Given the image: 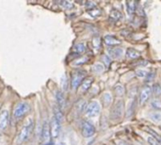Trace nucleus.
Returning <instances> with one entry per match:
<instances>
[{"label":"nucleus","instance_id":"19","mask_svg":"<svg viewBox=\"0 0 161 145\" xmlns=\"http://www.w3.org/2000/svg\"><path fill=\"white\" fill-rule=\"evenodd\" d=\"M54 111H55V114H54V117L57 119V121L58 123H61V121L63 120V114H62V111L59 108H55L54 109Z\"/></svg>","mask_w":161,"mask_h":145},{"label":"nucleus","instance_id":"7","mask_svg":"<svg viewBox=\"0 0 161 145\" xmlns=\"http://www.w3.org/2000/svg\"><path fill=\"white\" fill-rule=\"evenodd\" d=\"M59 129H60V123H58L57 119L53 117L51 120V125H50V134L53 139H57L58 137Z\"/></svg>","mask_w":161,"mask_h":145},{"label":"nucleus","instance_id":"11","mask_svg":"<svg viewBox=\"0 0 161 145\" xmlns=\"http://www.w3.org/2000/svg\"><path fill=\"white\" fill-rule=\"evenodd\" d=\"M108 55L112 59H120L124 55V49L119 46L110 48V49H108Z\"/></svg>","mask_w":161,"mask_h":145},{"label":"nucleus","instance_id":"13","mask_svg":"<svg viewBox=\"0 0 161 145\" xmlns=\"http://www.w3.org/2000/svg\"><path fill=\"white\" fill-rule=\"evenodd\" d=\"M121 18H122V13H121L118 9L113 8V9L110 11V13H109V20H110L111 22H113V23L118 22Z\"/></svg>","mask_w":161,"mask_h":145},{"label":"nucleus","instance_id":"10","mask_svg":"<svg viewBox=\"0 0 161 145\" xmlns=\"http://www.w3.org/2000/svg\"><path fill=\"white\" fill-rule=\"evenodd\" d=\"M104 42L106 43V45L109 46V47H116L117 45L121 44V40L117 39L115 36L112 35H107L104 38Z\"/></svg>","mask_w":161,"mask_h":145},{"label":"nucleus","instance_id":"23","mask_svg":"<svg viewBox=\"0 0 161 145\" xmlns=\"http://www.w3.org/2000/svg\"><path fill=\"white\" fill-rule=\"evenodd\" d=\"M151 107L155 109H161V101L158 98H155L151 101Z\"/></svg>","mask_w":161,"mask_h":145},{"label":"nucleus","instance_id":"33","mask_svg":"<svg viewBox=\"0 0 161 145\" xmlns=\"http://www.w3.org/2000/svg\"><path fill=\"white\" fill-rule=\"evenodd\" d=\"M103 59H104V62L106 63L107 66H108L110 64V58L108 56H103Z\"/></svg>","mask_w":161,"mask_h":145},{"label":"nucleus","instance_id":"35","mask_svg":"<svg viewBox=\"0 0 161 145\" xmlns=\"http://www.w3.org/2000/svg\"><path fill=\"white\" fill-rule=\"evenodd\" d=\"M58 145H66L65 143H60V144H58Z\"/></svg>","mask_w":161,"mask_h":145},{"label":"nucleus","instance_id":"21","mask_svg":"<svg viewBox=\"0 0 161 145\" xmlns=\"http://www.w3.org/2000/svg\"><path fill=\"white\" fill-rule=\"evenodd\" d=\"M149 118H150L151 121H153L155 123H159V122H161V113H159V112L151 113L149 115Z\"/></svg>","mask_w":161,"mask_h":145},{"label":"nucleus","instance_id":"22","mask_svg":"<svg viewBox=\"0 0 161 145\" xmlns=\"http://www.w3.org/2000/svg\"><path fill=\"white\" fill-rule=\"evenodd\" d=\"M102 100H103V103H104V105H105L106 107L109 106V105H110V103H111V100H112L110 93H105V94L103 95Z\"/></svg>","mask_w":161,"mask_h":145},{"label":"nucleus","instance_id":"32","mask_svg":"<svg viewBox=\"0 0 161 145\" xmlns=\"http://www.w3.org/2000/svg\"><path fill=\"white\" fill-rule=\"evenodd\" d=\"M61 4L63 5V7H64L65 8H73V4H72L71 2L64 1V2H62Z\"/></svg>","mask_w":161,"mask_h":145},{"label":"nucleus","instance_id":"9","mask_svg":"<svg viewBox=\"0 0 161 145\" xmlns=\"http://www.w3.org/2000/svg\"><path fill=\"white\" fill-rule=\"evenodd\" d=\"M9 122V112L4 109L0 112V130H5Z\"/></svg>","mask_w":161,"mask_h":145},{"label":"nucleus","instance_id":"8","mask_svg":"<svg viewBox=\"0 0 161 145\" xmlns=\"http://www.w3.org/2000/svg\"><path fill=\"white\" fill-rule=\"evenodd\" d=\"M151 94H152V88L149 86L144 87L142 90L141 94H140V104L144 105L149 100V98L151 97Z\"/></svg>","mask_w":161,"mask_h":145},{"label":"nucleus","instance_id":"27","mask_svg":"<svg viewBox=\"0 0 161 145\" xmlns=\"http://www.w3.org/2000/svg\"><path fill=\"white\" fill-rule=\"evenodd\" d=\"M152 92L156 94V95H160L161 94V86L159 84H155L154 87H153V90Z\"/></svg>","mask_w":161,"mask_h":145},{"label":"nucleus","instance_id":"2","mask_svg":"<svg viewBox=\"0 0 161 145\" xmlns=\"http://www.w3.org/2000/svg\"><path fill=\"white\" fill-rule=\"evenodd\" d=\"M31 109L30 105L27 102H20L16 105L13 110V116L16 119H21L25 117Z\"/></svg>","mask_w":161,"mask_h":145},{"label":"nucleus","instance_id":"30","mask_svg":"<svg viewBox=\"0 0 161 145\" xmlns=\"http://www.w3.org/2000/svg\"><path fill=\"white\" fill-rule=\"evenodd\" d=\"M136 75L139 76V77H144V76H146L147 75V73H146V71H144V70H138L137 72H136Z\"/></svg>","mask_w":161,"mask_h":145},{"label":"nucleus","instance_id":"15","mask_svg":"<svg viewBox=\"0 0 161 145\" xmlns=\"http://www.w3.org/2000/svg\"><path fill=\"white\" fill-rule=\"evenodd\" d=\"M57 101H58V108L60 109H63L66 106V101H65V97H64L63 93L60 91L57 92Z\"/></svg>","mask_w":161,"mask_h":145},{"label":"nucleus","instance_id":"25","mask_svg":"<svg viewBox=\"0 0 161 145\" xmlns=\"http://www.w3.org/2000/svg\"><path fill=\"white\" fill-rule=\"evenodd\" d=\"M134 110H135V101H133L132 103H130V105L128 106L127 111H126V117L129 118L134 113Z\"/></svg>","mask_w":161,"mask_h":145},{"label":"nucleus","instance_id":"14","mask_svg":"<svg viewBox=\"0 0 161 145\" xmlns=\"http://www.w3.org/2000/svg\"><path fill=\"white\" fill-rule=\"evenodd\" d=\"M126 57L130 59H137L141 57V53L134 48H128L126 51Z\"/></svg>","mask_w":161,"mask_h":145},{"label":"nucleus","instance_id":"17","mask_svg":"<svg viewBox=\"0 0 161 145\" xmlns=\"http://www.w3.org/2000/svg\"><path fill=\"white\" fill-rule=\"evenodd\" d=\"M125 4H126L127 12H128L129 14H133V13L135 12L136 8H137V7H136V2H134V1H128V2H126Z\"/></svg>","mask_w":161,"mask_h":145},{"label":"nucleus","instance_id":"18","mask_svg":"<svg viewBox=\"0 0 161 145\" xmlns=\"http://www.w3.org/2000/svg\"><path fill=\"white\" fill-rule=\"evenodd\" d=\"M49 135H50V126L48 125L47 123H44L43 129H42V139L44 141H48Z\"/></svg>","mask_w":161,"mask_h":145},{"label":"nucleus","instance_id":"12","mask_svg":"<svg viewBox=\"0 0 161 145\" xmlns=\"http://www.w3.org/2000/svg\"><path fill=\"white\" fill-rule=\"evenodd\" d=\"M92 82H93V78H92V77H87V78H85V79L83 80V82L81 83V85H80L81 91H82L83 92H87V91L91 88Z\"/></svg>","mask_w":161,"mask_h":145},{"label":"nucleus","instance_id":"1","mask_svg":"<svg viewBox=\"0 0 161 145\" xmlns=\"http://www.w3.org/2000/svg\"><path fill=\"white\" fill-rule=\"evenodd\" d=\"M34 130V121L32 118L26 119V121L24 123L17 138H16V143L17 145H21L27 142Z\"/></svg>","mask_w":161,"mask_h":145},{"label":"nucleus","instance_id":"24","mask_svg":"<svg viewBox=\"0 0 161 145\" xmlns=\"http://www.w3.org/2000/svg\"><path fill=\"white\" fill-rule=\"evenodd\" d=\"M146 131H147V132H149V133L151 134V137H153L154 139H156V140H157V141H158V142L161 144V137L158 135V133H157V132H156V131H155V130L150 129V128H147V129H146Z\"/></svg>","mask_w":161,"mask_h":145},{"label":"nucleus","instance_id":"29","mask_svg":"<svg viewBox=\"0 0 161 145\" xmlns=\"http://www.w3.org/2000/svg\"><path fill=\"white\" fill-rule=\"evenodd\" d=\"M93 71L96 72V73H102L104 71V66L102 64H95L93 66Z\"/></svg>","mask_w":161,"mask_h":145},{"label":"nucleus","instance_id":"36","mask_svg":"<svg viewBox=\"0 0 161 145\" xmlns=\"http://www.w3.org/2000/svg\"><path fill=\"white\" fill-rule=\"evenodd\" d=\"M160 128H161V125H160Z\"/></svg>","mask_w":161,"mask_h":145},{"label":"nucleus","instance_id":"6","mask_svg":"<svg viewBox=\"0 0 161 145\" xmlns=\"http://www.w3.org/2000/svg\"><path fill=\"white\" fill-rule=\"evenodd\" d=\"M95 134V127L88 121L82 123V135L84 138H91Z\"/></svg>","mask_w":161,"mask_h":145},{"label":"nucleus","instance_id":"34","mask_svg":"<svg viewBox=\"0 0 161 145\" xmlns=\"http://www.w3.org/2000/svg\"><path fill=\"white\" fill-rule=\"evenodd\" d=\"M120 145H131V144H129V143H127V142H121Z\"/></svg>","mask_w":161,"mask_h":145},{"label":"nucleus","instance_id":"3","mask_svg":"<svg viewBox=\"0 0 161 145\" xmlns=\"http://www.w3.org/2000/svg\"><path fill=\"white\" fill-rule=\"evenodd\" d=\"M124 111H125V103H124V101L123 100L117 101L115 103V105L113 106L112 109H111V114H110L111 119L114 120V121H119L124 116Z\"/></svg>","mask_w":161,"mask_h":145},{"label":"nucleus","instance_id":"28","mask_svg":"<svg viewBox=\"0 0 161 145\" xmlns=\"http://www.w3.org/2000/svg\"><path fill=\"white\" fill-rule=\"evenodd\" d=\"M147 142H148L149 145H161L156 139H154V138L151 137V136H149V137L147 138Z\"/></svg>","mask_w":161,"mask_h":145},{"label":"nucleus","instance_id":"4","mask_svg":"<svg viewBox=\"0 0 161 145\" xmlns=\"http://www.w3.org/2000/svg\"><path fill=\"white\" fill-rule=\"evenodd\" d=\"M86 73L82 70H76L72 74L71 77V86L73 90H76L78 87H80L81 83L85 79Z\"/></svg>","mask_w":161,"mask_h":145},{"label":"nucleus","instance_id":"20","mask_svg":"<svg viewBox=\"0 0 161 145\" xmlns=\"http://www.w3.org/2000/svg\"><path fill=\"white\" fill-rule=\"evenodd\" d=\"M114 92H115V94L117 95V96H122V95H124V93H125V88H124V86L123 85H121V84H118V85H116L115 87H114Z\"/></svg>","mask_w":161,"mask_h":145},{"label":"nucleus","instance_id":"16","mask_svg":"<svg viewBox=\"0 0 161 145\" xmlns=\"http://www.w3.org/2000/svg\"><path fill=\"white\" fill-rule=\"evenodd\" d=\"M73 50H74L75 53H76V54H82V53H84V52L86 51V45H85L84 43H82V42L77 43V44H75V45L74 46Z\"/></svg>","mask_w":161,"mask_h":145},{"label":"nucleus","instance_id":"31","mask_svg":"<svg viewBox=\"0 0 161 145\" xmlns=\"http://www.w3.org/2000/svg\"><path fill=\"white\" fill-rule=\"evenodd\" d=\"M86 8H88V10H90V8H91V9L95 8H96V5H95V3H93V2H87V3H86Z\"/></svg>","mask_w":161,"mask_h":145},{"label":"nucleus","instance_id":"5","mask_svg":"<svg viewBox=\"0 0 161 145\" xmlns=\"http://www.w3.org/2000/svg\"><path fill=\"white\" fill-rule=\"evenodd\" d=\"M101 110V107L99 105L98 102L96 101H92L88 104V106L86 107V115L90 118H94L97 117L100 113Z\"/></svg>","mask_w":161,"mask_h":145},{"label":"nucleus","instance_id":"26","mask_svg":"<svg viewBox=\"0 0 161 145\" xmlns=\"http://www.w3.org/2000/svg\"><path fill=\"white\" fill-rule=\"evenodd\" d=\"M88 12H89V14L92 15V17H97V16H99V15L101 14V10H100L99 8H92V9H90V10H88Z\"/></svg>","mask_w":161,"mask_h":145}]
</instances>
